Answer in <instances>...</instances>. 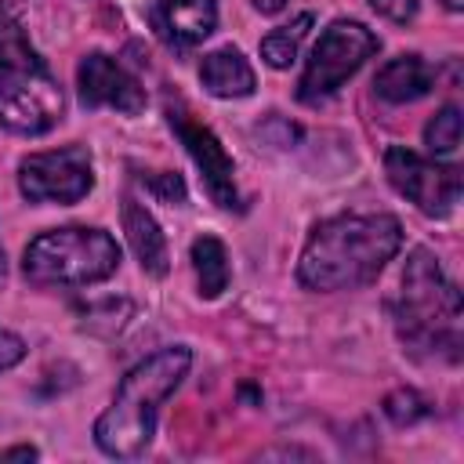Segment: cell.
<instances>
[{"instance_id": "obj_22", "label": "cell", "mask_w": 464, "mask_h": 464, "mask_svg": "<svg viewBox=\"0 0 464 464\" xmlns=\"http://www.w3.org/2000/svg\"><path fill=\"white\" fill-rule=\"evenodd\" d=\"M22 359H25V341L18 334H11V330L0 326V373H7L11 366H18Z\"/></svg>"}, {"instance_id": "obj_6", "label": "cell", "mask_w": 464, "mask_h": 464, "mask_svg": "<svg viewBox=\"0 0 464 464\" xmlns=\"http://www.w3.org/2000/svg\"><path fill=\"white\" fill-rule=\"evenodd\" d=\"M384 174L392 188L428 218H450L460 203V167L424 160L406 145L384 149Z\"/></svg>"}, {"instance_id": "obj_17", "label": "cell", "mask_w": 464, "mask_h": 464, "mask_svg": "<svg viewBox=\"0 0 464 464\" xmlns=\"http://www.w3.org/2000/svg\"><path fill=\"white\" fill-rule=\"evenodd\" d=\"M308 25H312V14L304 11V14H297L290 25L272 29V33L261 40V58H265V65H272V69H290L294 58H297V51H301V40H304Z\"/></svg>"}, {"instance_id": "obj_16", "label": "cell", "mask_w": 464, "mask_h": 464, "mask_svg": "<svg viewBox=\"0 0 464 464\" xmlns=\"http://www.w3.org/2000/svg\"><path fill=\"white\" fill-rule=\"evenodd\" d=\"M25 69H44L40 54L33 51L25 29L11 11H0V76L7 72H25Z\"/></svg>"}, {"instance_id": "obj_11", "label": "cell", "mask_w": 464, "mask_h": 464, "mask_svg": "<svg viewBox=\"0 0 464 464\" xmlns=\"http://www.w3.org/2000/svg\"><path fill=\"white\" fill-rule=\"evenodd\" d=\"M152 22L170 47H196L218 29V0H160Z\"/></svg>"}, {"instance_id": "obj_5", "label": "cell", "mask_w": 464, "mask_h": 464, "mask_svg": "<svg viewBox=\"0 0 464 464\" xmlns=\"http://www.w3.org/2000/svg\"><path fill=\"white\" fill-rule=\"evenodd\" d=\"M377 51H381V40L373 36V29H366V25L355 22V18H334V22L319 33V40H315V47H312V54H308V65H304V72H301V80H297V98H301L304 105L326 102V98L337 94Z\"/></svg>"}, {"instance_id": "obj_26", "label": "cell", "mask_w": 464, "mask_h": 464, "mask_svg": "<svg viewBox=\"0 0 464 464\" xmlns=\"http://www.w3.org/2000/svg\"><path fill=\"white\" fill-rule=\"evenodd\" d=\"M4 276H7V268H4V250H0V286H4Z\"/></svg>"}, {"instance_id": "obj_7", "label": "cell", "mask_w": 464, "mask_h": 464, "mask_svg": "<svg viewBox=\"0 0 464 464\" xmlns=\"http://www.w3.org/2000/svg\"><path fill=\"white\" fill-rule=\"evenodd\" d=\"M65 94L47 69L0 76V127L22 138H40L62 123Z\"/></svg>"}, {"instance_id": "obj_10", "label": "cell", "mask_w": 464, "mask_h": 464, "mask_svg": "<svg viewBox=\"0 0 464 464\" xmlns=\"http://www.w3.org/2000/svg\"><path fill=\"white\" fill-rule=\"evenodd\" d=\"M76 87H80V102L87 109H116L123 116H138L145 109V87L138 83V76L127 72L105 51H91L80 58Z\"/></svg>"}, {"instance_id": "obj_14", "label": "cell", "mask_w": 464, "mask_h": 464, "mask_svg": "<svg viewBox=\"0 0 464 464\" xmlns=\"http://www.w3.org/2000/svg\"><path fill=\"white\" fill-rule=\"evenodd\" d=\"M199 83L207 94L214 98H250L254 87H257V76H254V65L243 58V51L236 47H218L210 54H203L199 62Z\"/></svg>"}, {"instance_id": "obj_19", "label": "cell", "mask_w": 464, "mask_h": 464, "mask_svg": "<svg viewBox=\"0 0 464 464\" xmlns=\"http://www.w3.org/2000/svg\"><path fill=\"white\" fill-rule=\"evenodd\" d=\"M384 413H388V420L392 424H413V420H420L424 413H428V406H424V399L413 392V388H399V392H392L388 399H384Z\"/></svg>"}, {"instance_id": "obj_2", "label": "cell", "mask_w": 464, "mask_h": 464, "mask_svg": "<svg viewBox=\"0 0 464 464\" xmlns=\"http://www.w3.org/2000/svg\"><path fill=\"white\" fill-rule=\"evenodd\" d=\"M392 323L406 352L420 359H460V290L446 279L439 257L417 246L399 276V294L392 297Z\"/></svg>"}, {"instance_id": "obj_24", "label": "cell", "mask_w": 464, "mask_h": 464, "mask_svg": "<svg viewBox=\"0 0 464 464\" xmlns=\"http://www.w3.org/2000/svg\"><path fill=\"white\" fill-rule=\"evenodd\" d=\"M250 4H254L261 14H279V11L286 7V0H250Z\"/></svg>"}, {"instance_id": "obj_3", "label": "cell", "mask_w": 464, "mask_h": 464, "mask_svg": "<svg viewBox=\"0 0 464 464\" xmlns=\"http://www.w3.org/2000/svg\"><path fill=\"white\" fill-rule=\"evenodd\" d=\"M188 366H192V352L185 344L160 348L149 359H141L138 366H130L120 377L112 402L94 420V442H98V450L109 453V457H120V460L141 457L149 450L152 435H156L160 406L185 381Z\"/></svg>"}, {"instance_id": "obj_8", "label": "cell", "mask_w": 464, "mask_h": 464, "mask_svg": "<svg viewBox=\"0 0 464 464\" xmlns=\"http://www.w3.org/2000/svg\"><path fill=\"white\" fill-rule=\"evenodd\" d=\"M18 188L29 203H80L94 188V163L83 145L33 152L18 163Z\"/></svg>"}, {"instance_id": "obj_4", "label": "cell", "mask_w": 464, "mask_h": 464, "mask_svg": "<svg viewBox=\"0 0 464 464\" xmlns=\"http://www.w3.org/2000/svg\"><path fill=\"white\" fill-rule=\"evenodd\" d=\"M120 243L105 228L65 225L40 232L25 254L22 272L36 286H91L120 268Z\"/></svg>"}, {"instance_id": "obj_15", "label": "cell", "mask_w": 464, "mask_h": 464, "mask_svg": "<svg viewBox=\"0 0 464 464\" xmlns=\"http://www.w3.org/2000/svg\"><path fill=\"white\" fill-rule=\"evenodd\" d=\"M192 268H196V286L199 297L214 301L228 290L232 268H228V250L218 236H196L192 239Z\"/></svg>"}, {"instance_id": "obj_12", "label": "cell", "mask_w": 464, "mask_h": 464, "mask_svg": "<svg viewBox=\"0 0 464 464\" xmlns=\"http://www.w3.org/2000/svg\"><path fill=\"white\" fill-rule=\"evenodd\" d=\"M120 221H123V232H127V243L141 265L145 276H167L170 268V250H167V236L160 228V221L152 218V210L145 203H138L134 196H123L120 203Z\"/></svg>"}, {"instance_id": "obj_18", "label": "cell", "mask_w": 464, "mask_h": 464, "mask_svg": "<svg viewBox=\"0 0 464 464\" xmlns=\"http://www.w3.org/2000/svg\"><path fill=\"white\" fill-rule=\"evenodd\" d=\"M424 145H428L431 156H450V152H457V145H460V109H457V105H442V109L428 120V127H424Z\"/></svg>"}, {"instance_id": "obj_13", "label": "cell", "mask_w": 464, "mask_h": 464, "mask_svg": "<svg viewBox=\"0 0 464 464\" xmlns=\"http://www.w3.org/2000/svg\"><path fill=\"white\" fill-rule=\"evenodd\" d=\"M435 80H439V72H435L431 62H424L420 54H399V58H392L377 69L373 94L388 105H410V102L431 94Z\"/></svg>"}, {"instance_id": "obj_20", "label": "cell", "mask_w": 464, "mask_h": 464, "mask_svg": "<svg viewBox=\"0 0 464 464\" xmlns=\"http://www.w3.org/2000/svg\"><path fill=\"white\" fill-rule=\"evenodd\" d=\"M370 7H373L377 14H384L388 22H399V25L413 22V18H417V11H420V4H417V0H370Z\"/></svg>"}, {"instance_id": "obj_23", "label": "cell", "mask_w": 464, "mask_h": 464, "mask_svg": "<svg viewBox=\"0 0 464 464\" xmlns=\"http://www.w3.org/2000/svg\"><path fill=\"white\" fill-rule=\"evenodd\" d=\"M36 446H7L0 450V460H36Z\"/></svg>"}, {"instance_id": "obj_25", "label": "cell", "mask_w": 464, "mask_h": 464, "mask_svg": "<svg viewBox=\"0 0 464 464\" xmlns=\"http://www.w3.org/2000/svg\"><path fill=\"white\" fill-rule=\"evenodd\" d=\"M442 4H446L450 11H460V7H464V0H442Z\"/></svg>"}, {"instance_id": "obj_1", "label": "cell", "mask_w": 464, "mask_h": 464, "mask_svg": "<svg viewBox=\"0 0 464 464\" xmlns=\"http://www.w3.org/2000/svg\"><path fill=\"white\" fill-rule=\"evenodd\" d=\"M402 246L395 214H337L319 221L297 257V283L315 294L370 286Z\"/></svg>"}, {"instance_id": "obj_21", "label": "cell", "mask_w": 464, "mask_h": 464, "mask_svg": "<svg viewBox=\"0 0 464 464\" xmlns=\"http://www.w3.org/2000/svg\"><path fill=\"white\" fill-rule=\"evenodd\" d=\"M149 185H152V192H156L160 199H167V203H185V181H181L178 174H167V170L149 174Z\"/></svg>"}, {"instance_id": "obj_9", "label": "cell", "mask_w": 464, "mask_h": 464, "mask_svg": "<svg viewBox=\"0 0 464 464\" xmlns=\"http://www.w3.org/2000/svg\"><path fill=\"white\" fill-rule=\"evenodd\" d=\"M167 123L178 134V141L185 145V152L192 156V163H196V170H199L210 199L218 207L232 210L239 203V192H236V163L225 152L221 138L207 123H199L185 105H174V102H167Z\"/></svg>"}]
</instances>
